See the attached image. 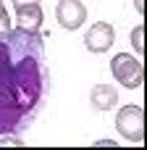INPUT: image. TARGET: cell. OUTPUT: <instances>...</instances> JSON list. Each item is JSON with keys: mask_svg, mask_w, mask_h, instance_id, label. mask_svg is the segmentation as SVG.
I'll use <instances>...</instances> for the list:
<instances>
[{"mask_svg": "<svg viewBox=\"0 0 147 150\" xmlns=\"http://www.w3.org/2000/svg\"><path fill=\"white\" fill-rule=\"evenodd\" d=\"M50 66L37 34L8 32L0 37V134H21L50 98Z\"/></svg>", "mask_w": 147, "mask_h": 150, "instance_id": "1", "label": "cell"}, {"mask_svg": "<svg viewBox=\"0 0 147 150\" xmlns=\"http://www.w3.org/2000/svg\"><path fill=\"white\" fill-rule=\"evenodd\" d=\"M89 103L95 111H110L118 103V90L113 84H95L89 92Z\"/></svg>", "mask_w": 147, "mask_h": 150, "instance_id": "7", "label": "cell"}, {"mask_svg": "<svg viewBox=\"0 0 147 150\" xmlns=\"http://www.w3.org/2000/svg\"><path fill=\"white\" fill-rule=\"evenodd\" d=\"M103 145H113V142H110V140H97V142H95V148H103Z\"/></svg>", "mask_w": 147, "mask_h": 150, "instance_id": "13", "label": "cell"}, {"mask_svg": "<svg viewBox=\"0 0 147 150\" xmlns=\"http://www.w3.org/2000/svg\"><path fill=\"white\" fill-rule=\"evenodd\" d=\"M11 3H13V8H16V5H24V3H42V0H11Z\"/></svg>", "mask_w": 147, "mask_h": 150, "instance_id": "12", "label": "cell"}, {"mask_svg": "<svg viewBox=\"0 0 147 150\" xmlns=\"http://www.w3.org/2000/svg\"><path fill=\"white\" fill-rule=\"evenodd\" d=\"M134 8H137V13L145 16V0H134Z\"/></svg>", "mask_w": 147, "mask_h": 150, "instance_id": "11", "label": "cell"}, {"mask_svg": "<svg viewBox=\"0 0 147 150\" xmlns=\"http://www.w3.org/2000/svg\"><path fill=\"white\" fill-rule=\"evenodd\" d=\"M42 21H45L42 3H24V5H16V26H18V32L37 34L39 26H42Z\"/></svg>", "mask_w": 147, "mask_h": 150, "instance_id": "6", "label": "cell"}, {"mask_svg": "<svg viewBox=\"0 0 147 150\" xmlns=\"http://www.w3.org/2000/svg\"><path fill=\"white\" fill-rule=\"evenodd\" d=\"M3 145H16V148H21L24 140H21V137H3V140H0V148H3Z\"/></svg>", "mask_w": 147, "mask_h": 150, "instance_id": "10", "label": "cell"}, {"mask_svg": "<svg viewBox=\"0 0 147 150\" xmlns=\"http://www.w3.org/2000/svg\"><path fill=\"white\" fill-rule=\"evenodd\" d=\"M110 71H113V79H116L121 87H126V90H139L142 82H145V69H142V63H139L132 53H118V55H113Z\"/></svg>", "mask_w": 147, "mask_h": 150, "instance_id": "2", "label": "cell"}, {"mask_svg": "<svg viewBox=\"0 0 147 150\" xmlns=\"http://www.w3.org/2000/svg\"><path fill=\"white\" fill-rule=\"evenodd\" d=\"M55 18H58L60 29L76 32V29H82V24L87 21V8L82 5V0H58V5H55Z\"/></svg>", "mask_w": 147, "mask_h": 150, "instance_id": "4", "label": "cell"}, {"mask_svg": "<svg viewBox=\"0 0 147 150\" xmlns=\"http://www.w3.org/2000/svg\"><path fill=\"white\" fill-rule=\"evenodd\" d=\"M113 42H116V32L108 21H97L89 26V32H84V47L89 53H97V55L108 53L113 47Z\"/></svg>", "mask_w": 147, "mask_h": 150, "instance_id": "5", "label": "cell"}, {"mask_svg": "<svg viewBox=\"0 0 147 150\" xmlns=\"http://www.w3.org/2000/svg\"><path fill=\"white\" fill-rule=\"evenodd\" d=\"M0 5H3V0H0Z\"/></svg>", "mask_w": 147, "mask_h": 150, "instance_id": "14", "label": "cell"}, {"mask_svg": "<svg viewBox=\"0 0 147 150\" xmlns=\"http://www.w3.org/2000/svg\"><path fill=\"white\" fill-rule=\"evenodd\" d=\"M116 132L129 142L145 140V111L139 105H124L116 116Z\"/></svg>", "mask_w": 147, "mask_h": 150, "instance_id": "3", "label": "cell"}, {"mask_svg": "<svg viewBox=\"0 0 147 150\" xmlns=\"http://www.w3.org/2000/svg\"><path fill=\"white\" fill-rule=\"evenodd\" d=\"M8 32H11V16H8L5 5H0V37L8 34Z\"/></svg>", "mask_w": 147, "mask_h": 150, "instance_id": "9", "label": "cell"}, {"mask_svg": "<svg viewBox=\"0 0 147 150\" xmlns=\"http://www.w3.org/2000/svg\"><path fill=\"white\" fill-rule=\"evenodd\" d=\"M132 47L134 53H145V26L142 24L132 29Z\"/></svg>", "mask_w": 147, "mask_h": 150, "instance_id": "8", "label": "cell"}]
</instances>
